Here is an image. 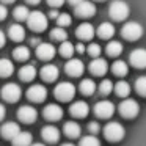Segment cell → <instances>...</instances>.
I'll list each match as a JSON object with an SVG mask.
<instances>
[{"instance_id":"cell-20","label":"cell","mask_w":146,"mask_h":146,"mask_svg":"<svg viewBox=\"0 0 146 146\" xmlns=\"http://www.w3.org/2000/svg\"><path fill=\"white\" fill-rule=\"evenodd\" d=\"M69 113H71V116H74V118H85L86 115L90 113V107H88V104L83 102V101H76V102L71 104Z\"/></svg>"},{"instance_id":"cell-19","label":"cell","mask_w":146,"mask_h":146,"mask_svg":"<svg viewBox=\"0 0 146 146\" xmlns=\"http://www.w3.org/2000/svg\"><path fill=\"white\" fill-rule=\"evenodd\" d=\"M41 137H42L44 141L50 143V145H55V143H58V140H60V130L55 126H44L41 130Z\"/></svg>"},{"instance_id":"cell-9","label":"cell","mask_w":146,"mask_h":146,"mask_svg":"<svg viewBox=\"0 0 146 146\" xmlns=\"http://www.w3.org/2000/svg\"><path fill=\"white\" fill-rule=\"evenodd\" d=\"M64 71L71 77H80L83 74V71H85V64L79 58H69L68 63L64 64Z\"/></svg>"},{"instance_id":"cell-42","label":"cell","mask_w":146,"mask_h":146,"mask_svg":"<svg viewBox=\"0 0 146 146\" xmlns=\"http://www.w3.org/2000/svg\"><path fill=\"white\" fill-rule=\"evenodd\" d=\"M64 3V0H47V5L52 8H58Z\"/></svg>"},{"instance_id":"cell-24","label":"cell","mask_w":146,"mask_h":146,"mask_svg":"<svg viewBox=\"0 0 146 146\" xmlns=\"http://www.w3.org/2000/svg\"><path fill=\"white\" fill-rule=\"evenodd\" d=\"M32 141H33L32 133H30V132H24V130H21V132L17 133L13 140H11L13 146H30V145H32Z\"/></svg>"},{"instance_id":"cell-21","label":"cell","mask_w":146,"mask_h":146,"mask_svg":"<svg viewBox=\"0 0 146 146\" xmlns=\"http://www.w3.org/2000/svg\"><path fill=\"white\" fill-rule=\"evenodd\" d=\"M19 132H21V127H19V124L14 123V121H8V123H5L3 126L0 127V133H2V137L7 138V140H13Z\"/></svg>"},{"instance_id":"cell-35","label":"cell","mask_w":146,"mask_h":146,"mask_svg":"<svg viewBox=\"0 0 146 146\" xmlns=\"http://www.w3.org/2000/svg\"><path fill=\"white\" fill-rule=\"evenodd\" d=\"M50 38L55 39V41L63 42V41H68V33H66V30H64V29L57 27V29L50 30Z\"/></svg>"},{"instance_id":"cell-53","label":"cell","mask_w":146,"mask_h":146,"mask_svg":"<svg viewBox=\"0 0 146 146\" xmlns=\"http://www.w3.org/2000/svg\"><path fill=\"white\" fill-rule=\"evenodd\" d=\"M60 146H76V145H72V143H63V145H60Z\"/></svg>"},{"instance_id":"cell-2","label":"cell","mask_w":146,"mask_h":146,"mask_svg":"<svg viewBox=\"0 0 146 146\" xmlns=\"http://www.w3.org/2000/svg\"><path fill=\"white\" fill-rule=\"evenodd\" d=\"M126 135V130H124L123 124L118 123V121H110L104 126V137L111 143H118L124 138Z\"/></svg>"},{"instance_id":"cell-51","label":"cell","mask_w":146,"mask_h":146,"mask_svg":"<svg viewBox=\"0 0 146 146\" xmlns=\"http://www.w3.org/2000/svg\"><path fill=\"white\" fill-rule=\"evenodd\" d=\"M30 146H46V145H44V143H32Z\"/></svg>"},{"instance_id":"cell-11","label":"cell","mask_w":146,"mask_h":146,"mask_svg":"<svg viewBox=\"0 0 146 146\" xmlns=\"http://www.w3.org/2000/svg\"><path fill=\"white\" fill-rule=\"evenodd\" d=\"M36 116H38V111H36V108L32 107V105H22V107H19V110H17V118H19V121H22V123H25V124L35 123Z\"/></svg>"},{"instance_id":"cell-18","label":"cell","mask_w":146,"mask_h":146,"mask_svg":"<svg viewBox=\"0 0 146 146\" xmlns=\"http://www.w3.org/2000/svg\"><path fill=\"white\" fill-rule=\"evenodd\" d=\"M76 35H77V38H79L80 41H90V39H93V36L96 35V30H94V27H93L91 24L83 22V24H80V25L77 27Z\"/></svg>"},{"instance_id":"cell-17","label":"cell","mask_w":146,"mask_h":146,"mask_svg":"<svg viewBox=\"0 0 146 146\" xmlns=\"http://www.w3.org/2000/svg\"><path fill=\"white\" fill-rule=\"evenodd\" d=\"M39 76L44 82H55L60 76V69L55 64H44L39 71Z\"/></svg>"},{"instance_id":"cell-38","label":"cell","mask_w":146,"mask_h":146,"mask_svg":"<svg viewBox=\"0 0 146 146\" xmlns=\"http://www.w3.org/2000/svg\"><path fill=\"white\" fill-rule=\"evenodd\" d=\"M135 91L140 96L146 98V76H141L135 80Z\"/></svg>"},{"instance_id":"cell-27","label":"cell","mask_w":146,"mask_h":146,"mask_svg":"<svg viewBox=\"0 0 146 146\" xmlns=\"http://www.w3.org/2000/svg\"><path fill=\"white\" fill-rule=\"evenodd\" d=\"M96 33H98V36L101 39H110L111 36L115 35V27H113V24H110V22H104L98 27V32Z\"/></svg>"},{"instance_id":"cell-41","label":"cell","mask_w":146,"mask_h":146,"mask_svg":"<svg viewBox=\"0 0 146 146\" xmlns=\"http://www.w3.org/2000/svg\"><path fill=\"white\" fill-rule=\"evenodd\" d=\"M88 132L90 135H96V133L101 132V126L96 121H91V123H88Z\"/></svg>"},{"instance_id":"cell-33","label":"cell","mask_w":146,"mask_h":146,"mask_svg":"<svg viewBox=\"0 0 146 146\" xmlns=\"http://www.w3.org/2000/svg\"><path fill=\"white\" fill-rule=\"evenodd\" d=\"M13 57L17 61H27L30 58V49L25 47V46H17L13 50Z\"/></svg>"},{"instance_id":"cell-23","label":"cell","mask_w":146,"mask_h":146,"mask_svg":"<svg viewBox=\"0 0 146 146\" xmlns=\"http://www.w3.org/2000/svg\"><path fill=\"white\" fill-rule=\"evenodd\" d=\"M8 36H10L13 41L21 42L25 38V30H24V27L21 25V24H13V25H10V29H8Z\"/></svg>"},{"instance_id":"cell-7","label":"cell","mask_w":146,"mask_h":146,"mask_svg":"<svg viewBox=\"0 0 146 146\" xmlns=\"http://www.w3.org/2000/svg\"><path fill=\"white\" fill-rule=\"evenodd\" d=\"M21 96H22V90L17 83L10 82L7 85H3V88H2V98L7 102H17L21 99Z\"/></svg>"},{"instance_id":"cell-12","label":"cell","mask_w":146,"mask_h":146,"mask_svg":"<svg viewBox=\"0 0 146 146\" xmlns=\"http://www.w3.org/2000/svg\"><path fill=\"white\" fill-rule=\"evenodd\" d=\"M129 61L137 69H145L146 68V49H135L130 52Z\"/></svg>"},{"instance_id":"cell-26","label":"cell","mask_w":146,"mask_h":146,"mask_svg":"<svg viewBox=\"0 0 146 146\" xmlns=\"http://www.w3.org/2000/svg\"><path fill=\"white\" fill-rule=\"evenodd\" d=\"M79 90L83 96H93L94 91L98 90V85H96L94 80H91V79H83L79 85Z\"/></svg>"},{"instance_id":"cell-29","label":"cell","mask_w":146,"mask_h":146,"mask_svg":"<svg viewBox=\"0 0 146 146\" xmlns=\"http://www.w3.org/2000/svg\"><path fill=\"white\" fill-rule=\"evenodd\" d=\"M111 72H113L115 76H118V77H124V76H127V72H129V66H127L126 61L116 60L113 64H111Z\"/></svg>"},{"instance_id":"cell-46","label":"cell","mask_w":146,"mask_h":146,"mask_svg":"<svg viewBox=\"0 0 146 146\" xmlns=\"http://www.w3.org/2000/svg\"><path fill=\"white\" fill-rule=\"evenodd\" d=\"M5 115H7V108H5L3 104H0V121L5 118Z\"/></svg>"},{"instance_id":"cell-50","label":"cell","mask_w":146,"mask_h":146,"mask_svg":"<svg viewBox=\"0 0 146 146\" xmlns=\"http://www.w3.org/2000/svg\"><path fill=\"white\" fill-rule=\"evenodd\" d=\"M25 2H27V3H30V5H38L41 0H25Z\"/></svg>"},{"instance_id":"cell-45","label":"cell","mask_w":146,"mask_h":146,"mask_svg":"<svg viewBox=\"0 0 146 146\" xmlns=\"http://www.w3.org/2000/svg\"><path fill=\"white\" fill-rule=\"evenodd\" d=\"M5 42H7V35H5L2 30H0V47H3Z\"/></svg>"},{"instance_id":"cell-4","label":"cell","mask_w":146,"mask_h":146,"mask_svg":"<svg viewBox=\"0 0 146 146\" xmlns=\"http://www.w3.org/2000/svg\"><path fill=\"white\" fill-rule=\"evenodd\" d=\"M143 33H145L143 25L138 22H126L121 29V36L127 41H137L143 36Z\"/></svg>"},{"instance_id":"cell-43","label":"cell","mask_w":146,"mask_h":146,"mask_svg":"<svg viewBox=\"0 0 146 146\" xmlns=\"http://www.w3.org/2000/svg\"><path fill=\"white\" fill-rule=\"evenodd\" d=\"M7 16H8V10H7V7L0 3V21L7 19Z\"/></svg>"},{"instance_id":"cell-30","label":"cell","mask_w":146,"mask_h":146,"mask_svg":"<svg viewBox=\"0 0 146 146\" xmlns=\"http://www.w3.org/2000/svg\"><path fill=\"white\" fill-rule=\"evenodd\" d=\"M105 52L108 57H119L123 54V44L119 41H110L105 47Z\"/></svg>"},{"instance_id":"cell-10","label":"cell","mask_w":146,"mask_h":146,"mask_svg":"<svg viewBox=\"0 0 146 146\" xmlns=\"http://www.w3.org/2000/svg\"><path fill=\"white\" fill-rule=\"evenodd\" d=\"M27 98L32 102H42L47 98V90H46L44 85H38V83H36V85H32L27 90Z\"/></svg>"},{"instance_id":"cell-28","label":"cell","mask_w":146,"mask_h":146,"mask_svg":"<svg viewBox=\"0 0 146 146\" xmlns=\"http://www.w3.org/2000/svg\"><path fill=\"white\" fill-rule=\"evenodd\" d=\"M14 72V64L8 58H0V77H10Z\"/></svg>"},{"instance_id":"cell-40","label":"cell","mask_w":146,"mask_h":146,"mask_svg":"<svg viewBox=\"0 0 146 146\" xmlns=\"http://www.w3.org/2000/svg\"><path fill=\"white\" fill-rule=\"evenodd\" d=\"M86 52H88V55L90 57H93V58H98L99 55H101V46L99 44H96V42H91V44L86 47Z\"/></svg>"},{"instance_id":"cell-54","label":"cell","mask_w":146,"mask_h":146,"mask_svg":"<svg viewBox=\"0 0 146 146\" xmlns=\"http://www.w3.org/2000/svg\"><path fill=\"white\" fill-rule=\"evenodd\" d=\"M96 2H105V0H96Z\"/></svg>"},{"instance_id":"cell-36","label":"cell","mask_w":146,"mask_h":146,"mask_svg":"<svg viewBox=\"0 0 146 146\" xmlns=\"http://www.w3.org/2000/svg\"><path fill=\"white\" fill-rule=\"evenodd\" d=\"M98 90H99V93H101L102 96H108L111 91H113V83H111V80L105 79L98 85Z\"/></svg>"},{"instance_id":"cell-31","label":"cell","mask_w":146,"mask_h":146,"mask_svg":"<svg viewBox=\"0 0 146 146\" xmlns=\"http://www.w3.org/2000/svg\"><path fill=\"white\" fill-rule=\"evenodd\" d=\"M113 90H115V93H116V96H119V98H127V96L130 94V85L126 80H119V82L113 86Z\"/></svg>"},{"instance_id":"cell-48","label":"cell","mask_w":146,"mask_h":146,"mask_svg":"<svg viewBox=\"0 0 146 146\" xmlns=\"http://www.w3.org/2000/svg\"><path fill=\"white\" fill-rule=\"evenodd\" d=\"M58 14H60V13H58L57 10H52L50 13H49V16H50L52 19H57V17H58Z\"/></svg>"},{"instance_id":"cell-52","label":"cell","mask_w":146,"mask_h":146,"mask_svg":"<svg viewBox=\"0 0 146 146\" xmlns=\"http://www.w3.org/2000/svg\"><path fill=\"white\" fill-rule=\"evenodd\" d=\"M2 2H3V3H14L16 0H2Z\"/></svg>"},{"instance_id":"cell-5","label":"cell","mask_w":146,"mask_h":146,"mask_svg":"<svg viewBox=\"0 0 146 146\" xmlns=\"http://www.w3.org/2000/svg\"><path fill=\"white\" fill-rule=\"evenodd\" d=\"M54 94L58 101L61 102H68L74 98L76 94V86L72 85L71 82H60L54 90Z\"/></svg>"},{"instance_id":"cell-16","label":"cell","mask_w":146,"mask_h":146,"mask_svg":"<svg viewBox=\"0 0 146 146\" xmlns=\"http://www.w3.org/2000/svg\"><path fill=\"white\" fill-rule=\"evenodd\" d=\"M74 11L79 17H93L96 14V5L90 0H83L82 3L77 5Z\"/></svg>"},{"instance_id":"cell-39","label":"cell","mask_w":146,"mask_h":146,"mask_svg":"<svg viewBox=\"0 0 146 146\" xmlns=\"http://www.w3.org/2000/svg\"><path fill=\"white\" fill-rule=\"evenodd\" d=\"M55 21H57V24H58V27H60V29H64V27H69V25H71V22H72V17H71L68 13H60Z\"/></svg>"},{"instance_id":"cell-22","label":"cell","mask_w":146,"mask_h":146,"mask_svg":"<svg viewBox=\"0 0 146 146\" xmlns=\"http://www.w3.org/2000/svg\"><path fill=\"white\" fill-rule=\"evenodd\" d=\"M63 132L66 137H69V138H79L80 135H82V127H80V124H77L76 121H66L63 126Z\"/></svg>"},{"instance_id":"cell-44","label":"cell","mask_w":146,"mask_h":146,"mask_svg":"<svg viewBox=\"0 0 146 146\" xmlns=\"http://www.w3.org/2000/svg\"><path fill=\"white\" fill-rule=\"evenodd\" d=\"M74 49H76V52H79V54H85L86 52V47L83 46V42H79L77 46H74Z\"/></svg>"},{"instance_id":"cell-34","label":"cell","mask_w":146,"mask_h":146,"mask_svg":"<svg viewBox=\"0 0 146 146\" xmlns=\"http://www.w3.org/2000/svg\"><path fill=\"white\" fill-rule=\"evenodd\" d=\"M79 146H101V141L96 135H85V137H80V141Z\"/></svg>"},{"instance_id":"cell-13","label":"cell","mask_w":146,"mask_h":146,"mask_svg":"<svg viewBox=\"0 0 146 146\" xmlns=\"http://www.w3.org/2000/svg\"><path fill=\"white\" fill-rule=\"evenodd\" d=\"M55 54H57V49H55L54 44H50V42H41V44L36 47V57L39 58V60H52V58L55 57Z\"/></svg>"},{"instance_id":"cell-25","label":"cell","mask_w":146,"mask_h":146,"mask_svg":"<svg viewBox=\"0 0 146 146\" xmlns=\"http://www.w3.org/2000/svg\"><path fill=\"white\" fill-rule=\"evenodd\" d=\"M36 77V68L33 64H25L19 69V79L22 82H32Z\"/></svg>"},{"instance_id":"cell-1","label":"cell","mask_w":146,"mask_h":146,"mask_svg":"<svg viewBox=\"0 0 146 146\" xmlns=\"http://www.w3.org/2000/svg\"><path fill=\"white\" fill-rule=\"evenodd\" d=\"M129 14H130V7L124 0H113L108 5V16L113 21H116V22L126 21L129 17Z\"/></svg>"},{"instance_id":"cell-47","label":"cell","mask_w":146,"mask_h":146,"mask_svg":"<svg viewBox=\"0 0 146 146\" xmlns=\"http://www.w3.org/2000/svg\"><path fill=\"white\" fill-rule=\"evenodd\" d=\"M30 44L35 46V47H38V46L41 44V39H39V38H32V39H30Z\"/></svg>"},{"instance_id":"cell-15","label":"cell","mask_w":146,"mask_h":146,"mask_svg":"<svg viewBox=\"0 0 146 146\" xmlns=\"http://www.w3.org/2000/svg\"><path fill=\"white\" fill-rule=\"evenodd\" d=\"M42 116L47 121H60L61 116H63V108L58 104H49L42 110Z\"/></svg>"},{"instance_id":"cell-14","label":"cell","mask_w":146,"mask_h":146,"mask_svg":"<svg viewBox=\"0 0 146 146\" xmlns=\"http://www.w3.org/2000/svg\"><path fill=\"white\" fill-rule=\"evenodd\" d=\"M88 68H90V72H91L93 76L101 77V76H105V74H107V71H108V63H107V60L98 57V58H93Z\"/></svg>"},{"instance_id":"cell-49","label":"cell","mask_w":146,"mask_h":146,"mask_svg":"<svg viewBox=\"0 0 146 146\" xmlns=\"http://www.w3.org/2000/svg\"><path fill=\"white\" fill-rule=\"evenodd\" d=\"M83 0H68V3H71L72 7H77L79 3H82Z\"/></svg>"},{"instance_id":"cell-6","label":"cell","mask_w":146,"mask_h":146,"mask_svg":"<svg viewBox=\"0 0 146 146\" xmlns=\"http://www.w3.org/2000/svg\"><path fill=\"white\" fill-rule=\"evenodd\" d=\"M118 111L121 113V116H123V118L132 119V118H135L137 115L140 113V105L137 104L135 99L126 98V99H124V101L119 104V107H118Z\"/></svg>"},{"instance_id":"cell-3","label":"cell","mask_w":146,"mask_h":146,"mask_svg":"<svg viewBox=\"0 0 146 146\" xmlns=\"http://www.w3.org/2000/svg\"><path fill=\"white\" fill-rule=\"evenodd\" d=\"M27 25L30 30L36 33H41L47 29V16L41 11H32L27 17Z\"/></svg>"},{"instance_id":"cell-8","label":"cell","mask_w":146,"mask_h":146,"mask_svg":"<svg viewBox=\"0 0 146 146\" xmlns=\"http://www.w3.org/2000/svg\"><path fill=\"white\" fill-rule=\"evenodd\" d=\"M94 113H96L98 118L108 119V118L113 116V113H115L113 102H110V101H99L98 104L94 105Z\"/></svg>"},{"instance_id":"cell-32","label":"cell","mask_w":146,"mask_h":146,"mask_svg":"<svg viewBox=\"0 0 146 146\" xmlns=\"http://www.w3.org/2000/svg\"><path fill=\"white\" fill-rule=\"evenodd\" d=\"M58 52H60V55L63 58H72L74 52H76V49H74V44L69 41H63L60 44V47H58Z\"/></svg>"},{"instance_id":"cell-37","label":"cell","mask_w":146,"mask_h":146,"mask_svg":"<svg viewBox=\"0 0 146 146\" xmlns=\"http://www.w3.org/2000/svg\"><path fill=\"white\" fill-rule=\"evenodd\" d=\"M29 14H30V11L25 5H19V7L14 8V17H16L17 21H27Z\"/></svg>"}]
</instances>
